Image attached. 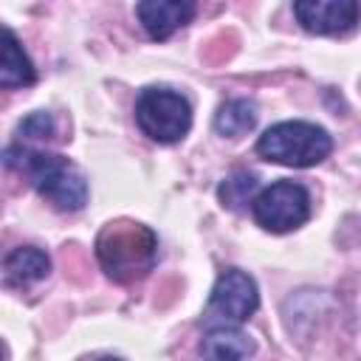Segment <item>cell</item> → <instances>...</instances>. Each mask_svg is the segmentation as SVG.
<instances>
[{"label": "cell", "mask_w": 361, "mask_h": 361, "mask_svg": "<svg viewBox=\"0 0 361 361\" xmlns=\"http://www.w3.org/2000/svg\"><path fill=\"white\" fill-rule=\"evenodd\" d=\"M158 240L152 228L135 220H110L96 237V257L113 282L130 285L147 276L155 265Z\"/></svg>", "instance_id": "obj_1"}, {"label": "cell", "mask_w": 361, "mask_h": 361, "mask_svg": "<svg viewBox=\"0 0 361 361\" xmlns=\"http://www.w3.org/2000/svg\"><path fill=\"white\" fill-rule=\"evenodd\" d=\"M6 166L20 169V175H25L28 183L59 212H79L87 203L85 178L62 155L8 147L6 149Z\"/></svg>", "instance_id": "obj_2"}, {"label": "cell", "mask_w": 361, "mask_h": 361, "mask_svg": "<svg viewBox=\"0 0 361 361\" xmlns=\"http://www.w3.org/2000/svg\"><path fill=\"white\" fill-rule=\"evenodd\" d=\"M330 149H333V141L327 130L310 121H279L268 127L257 141V152L265 161L282 164V166H299V169L316 166L330 155Z\"/></svg>", "instance_id": "obj_3"}, {"label": "cell", "mask_w": 361, "mask_h": 361, "mask_svg": "<svg viewBox=\"0 0 361 361\" xmlns=\"http://www.w3.org/2000/svg\"><path fill=\"white\" fill-rule=\"evenodd\" d=\"M135 121L152 141L175 144L192 127V107L175 90L147 87L135 102Z\"/></svg>", "instance_id": "obj_4"}, {"label": "cell", "mask_w": 361, "mask_h": 361, "mask_svg": "<svg viewBox=\"0 0 361 361\" xmlns=\"http://www.w3.org/2000/svg\"><path fill=\"white\" fill-rule=\"evenodd\" d=\"M259 307V293L254 279L240 271V268H228L217 276L206 313H203V324L209 327H237L245 319L254 316V310Z\"/></svg>", "instance_id": "obj_5"}, {"label": "cell", "mask_w": 361, "mask_h": 361, "mask_svg": "<svg viewBox=\"0 0 361 361\" xmlns=\"http://www.w3.org/2000/svg\"><path fill=\"white\" fill-rule=\"evenodd\" d=\"M310 214V195L293 180H279L254 197V220L274 234L299 228Z\"/></svg>", "instance_id": "obj_6"}, {"label": "cell", "mask_w": 361, "mask_h": 361, "mask_svg": "<svg viewBox=\"0 0 361 361\" xmlns=\"http://www.w3.org/2000/svg\"><path fill=\"white\" fill-rule=\"evenodd\" d=\"M293 11L310 34H341L358 20V0H293Z\"/></svg>", "instance_id": "obj_7"}, {"label": "cell", "mask_w": 361, "mask_h": 361, "mask_svg": "<svg viewBox=\"0 0 361 361\" xmlns=\"http://www.w3.org/2000/svg\"><path fill=\"white\" fill-rule=\"evenodd\" d=\"M197 0H138V23L152 39H166L195 17Z\"/></svg>", "instance_id": "obj_8"}, {"label": "cell", "mask_w": 361, "mask_h": 361, "mask_svg": "<svg viewBox=\"0 0 361 361\" xmlns=\"http://www.w3.org/2000/svg\"><path fill=\"white\" fill-rule=\"evenodd\" d=\"M51 271V259L42 248H34V245H20L14 248L6 262H3V274H6V282L14 285V288H25V285H34L39 279H45Z\"/></svg>", "instance_id": "obj_9"}, {"label": "cell", "mask_w": 361, "mask_h": 361, "mask_svg": "<svg viewBox=\"0 0 361 361\" xmlns=\"http://www.w3.org/2000/svg\"><path fill=\"white\" fill-rule=\"evenodd\" d=\"M6 42H3V59H0V85L3 87H28L34 85L37 73L34 65L28 59V54L23 51L20 39L14 37L11 28H6Z\"/></svg>", "instance_id": "obj_10"}, {"label": "cell", "mask_w": 361, "mask_h": 361, "mask_svg": "<svg viewBox=\"0 0 361 361\" xmlns=\"http://www.w3.org/2000/svg\"><path fill=\"white\" fill-rule=\"evenodd\" d=\"M200 350L209 358H245L254 353V341L237 327H209Z\"/></svg>", "instance_id": "obj_11"}, {"label": "cell", "mask_w": 361, "mask_h": 361, "mask_svg": "<svg viewBox=\"0 0 361 361\" xmlns=\"http://www.w3.org/2000/svg\"><path fill=\"white\" fill-rule=\"evenodd\" d=\"M254 121H257V107L248 99H231L217 110L214 130L226 138H240L254 127Z\"/></svg>", "instance_id": "obj_12"}, {"label": "cell", "mask_w": 361, "mask_h": 361, "mask_svg": "<svg viewBox=\"0 0 361 361\" xmlns=\"http://www.w3.org/2000/svg\"><path fill=\"white\" fill-rule=\"evenodd\" d=\"M254 192H257V175L251 172H234L228 175L220 189H217V197L226 209H243L245 203L254 200Z\"/></svg>", "instance_id": "obj_13"}, {"label": "cell", "mask_w": 361, "mask_h": 361, "mask_svg": "<svg viewBox=\"0 0 361 361\" xmlns=\"http://www.w3.org/2000/svg\"><path fill=\"white\" fill-rule=\"evenodd\" d=\"M20 135H25V138H51L54 135V118L48 113H31L20 124Z\"/></svg>", "instance_id": "obj_14"}]
</instances>
